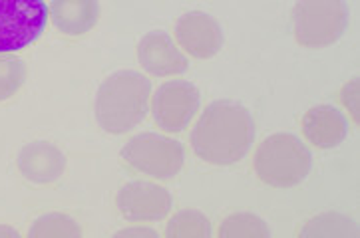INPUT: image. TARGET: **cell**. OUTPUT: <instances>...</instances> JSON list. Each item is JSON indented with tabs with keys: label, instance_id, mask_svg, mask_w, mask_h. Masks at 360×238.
<instances>
[{
	"label": "cell",
	"instance_id": "cell-2",
	"mask_svg": "<svg viewBox=\"0 0 360 238\" xmlns=\"http://www.w3.org/2000/svg\"><path fill=\"white\" fill-rule=\"evenodd\" d=\"M153 86L138 70H117L102 79L94 100V117L108 135H126L150 114Z\"/></svg>",
	"mask_w": 360,
	"mask_h": 238
},
{
	"label": "cell",
	"instance_id": "cell-5",
	"mask_svg": "<svg viewBox=\"0 0 360 238\" xmlns=\"http://www.w3.org/2000/svg\"><path fill=\"white\" fill-rule=\"evenodd\" d=\"M290 26L302 48H328L337 44L349 28L347 0H297L290 11Z\"/></svg>",
	"mask_w": 360,
	"mask_h": 238
},
{
	"label": "cell",
	"instance_id": "cell-8",
	"mask_svg": "<svg viewBox=\"0 0 360 238\" xmlns=\"http://www.w3.org/2000/svg\"><path fill=\"white\" fill-rule=\"evenodd\" d=\"M116 206L128 223H158L172 215L174 194L160 183L136 179L117 189Z\"/></svg>",
	"mask_w": 360,
	"mask_h": 238
},
{
	"label": "cell",
	"instance_id": "cell-9",
	"mask_svg": "<svg viewBox=\"0 0 360 238\" xmlns=\"http://www.w3.org/2000/svg\"><path fill=\"white\" fill-rule=\"evenodd\" d=\"M141 70L153 78H177L189 70V56L165 30H151L136 48Z\"/></svg>",
	"mask_w": 360,
	"mask_h": 238
},
{
	"label": "cell",
	"instance_id": "cell-7",
	"mask_svg": "<svg viewBox=\"0 0 360 238\" xmlns=\"http://www.w3.org/2000/svg\"><path fill=\"white\" fill-rule=\"evenodd\" d=\"M199 112L201 91L187 79H167L151 93V119L165 133H184Z\"/></svg>",
	"mask_w": 360,
	"mask_h": 238
},
{
	"label": "cell",
	"instance_id": "cell-15",
	"mask_svg": "<svg viewBox=\"0 0 360 238\" xmlns=\"http://www.w3.org/2000/svg\"><path fill=\"white\" fill-rule=\"evenodd\" d=\"M215 234L219 238H269L271 228L267 220L255 213L239 211V213L225 216L215 230Z\"/></svg>",
	"mask_w": 360,
	"mask_h": 238
},
{
	"label": "cell",
	"instance_id": "cell-20",
	"mask_svg": "<svg viewBox=\"0 0 360 238\" xmlns=\"http://www.w3.org/2000/svg\"><path fill=\"white\" fill-rule=\"evenodd\" d=\"M116 237H150V238H158L160 237V232L155 230V228L146 227L143 223H134L131 227L122 228V230H117Z\"/></svg>",
	"mask_w": 360,
	"mask_h": 238
},
{
	"label": "cell",
	"instance_id": "cell-12",
	"mask_svg": "<svg viewBox=\"0 0 360 238\" xmlns=\"http://www.w3.org/2000/svg\"><path fill=\"white\" fill-rule=\"evenodd\" d=\"M302 137L316 149H335L349 137V117L330 103L313 105L301 119Z\"/></svg>",
	"mask_w": 360,
	"mask_h": 238
},
{
	"label": "cell",
	"instance_id": "cell-19",
	"mask_svg": "<svg viewBox=\"0 0 360 238\" xmlns=\"http://www.w3.org/2000/svg\"><path fill=\"white\" fill-rule=\"evenodd\" d=\"M338 102L345 107V112L350 115L352 125H359V78L349 79L340 91H338Z\"/></svg>",
	"mask_w": 360,
	"mask_h": 238
},
{
	"label": "cell",
	"instance_id": "cell-11",
	"mask_svg": "<svg viewBox=\"0 0 360 238\" xmlns=\"http://www.w3.org/2000/svg\"><path fill=\"white\" fill-rule=\"evenodd\" d=\"M64 151L46 139H36L24 143L16 155V169L24 179L32 185H52L62 179L66 173Z\"/></svg>",
	"mask_w": 360,
	"mask_h": 238
},
{
	"label": "cell",
	"instance_id": "cell-3",
	"mask_svg": "<svg viewBox=\"0 0 360 238\" xmlns=\"http://www.w3.org/2000/svg\"><path fill=\"white\" fill-rule=\"evenodd\" d=\"M255 177L273 189H292L309 179L313 153L301 137L289 131L267 135L255 147Z\"/></svg>",
	"mask_w": 360,
	"mask_h": 238
},
{
	"label": "cell",
	"instance_id": "cell-14",
	"mask_svg": "<svg viewBox=\"0 0 360 238\" xmlns=\"http://www.w3.org/2000/svg\"><path fill=\"white\" fill-rule=\"evenodd\" d=\"M297 237L304 238H356L359 225L352 216L337 211H326L307 218L297 230Z\"/></svg>",
	"mask_w": 360,
	"mask_h": 238
},
{
	"label": "cell",
	"instance_id": "cell-13",
	"mask_svg": "<svg viewBox=\"0 0 360 238\" xmlns=\"http://www.w3.org/2000/svg\"><path fill=\"white\" fill-rule=\"evenodd\" d=\"M100 0H50L48 18L60 34L80 38L92 32L100 22Z\"/></svg>",
	"mask_w": 360,
	"mask_h": 238
},
{
	"label": "cell",
	"instance_id": "cell-10",
	"mask_svg": "<svg viewBox=\"0 0 360 238\" xmlns=\"http://www.w3.org/2000/svg\"><path fill=\"white\" fill-rule=\"evenodd\" d=\"M175 42L189 58L210 60L217 56L223 48V30L221 24L210 12L191 11L179 16L175 22Z\"/></svg>",
	"mask_w": 360,
	"mask_h": 238
},
{
	"label": "cell",
	"instance_id": "cell-1",
	"mask_svg": "<svg viewBox=\"0 0 360 238\" xmlns=\"http://www.w3.org/2000/svg\"><path fill=\"white\" fill-rule=\"evenodd\" d=\"M189 143L195 157L207 165L241 163L255 143V119L243 103L217 100L199 112Z\"/></svg>",
	"mask_w": 360,
	"mask_h": 238
},
{
	"label": "cell",
	"instance_id": "cell-16",
	"mask_svg": "<svg viewBox=\"0 0 360 238\" xmlns=\"http://www.w3.org/2000/svg\"><path fill=\"white\" fill-rule=\"evenodd\" d=\"M213 225L210 216L198 209H184L169 216L163 237L167 238H210Z\"/></svg>",
	"mask_w": 360,
	"mask_h": 238
},
{
	"label": "cell",
	"instance_id": "cell-6",
	"mask_svg": "<svg viewBox=\"0 0 360 238\" xmlns=\"http://www.w3.org/2000/svg\"><path fill=\"white\" fill-rule=\"evenodd\" d=\"M46 26L44 0H0V54H16L32 46Z\"/></svg>",
	"mask_w": 360,
	"mask_h": 238
},
{
	"label": "cell",
	"instance_id": "cell-17",
	"mask_svg": "<svg viewBox=\"0 0 360 238\" xmlns=\"http://www.w3.org/2000/svg\"><path fill=\"white\" fill-rule=\"evenodd\" d=\"M28 237L34 238H76L82 237L80 223L66 213H46L30 223Z\"/></svg>",
	"mask_w": 360,
	"mask_h": 238
},
{
	"label": "cell",
	"instance_id": "cell-21",
	"mask_svg": "<svg viewBox=\"0 0 360 238\" xmlns=\"http://www.w3.org/2000/svg\"><path fill=\"white\" fill-rule=\"evenodd\" d=\"M0 237H20V232L16 228L8 227V225H0Z\"/></svg>",
	"mask_w": 360,
	"mask_h": 238
},
{
	"label": "cell",
	"instance_id": "cell-4",
	"mask_svg": "<svg viewBox=\"0 0 360 238\" xmlns=\"http://www.w3.org/2000/svg\"><path fill=\"white\" fill-rule=\"evenodd\" d=\"M120 159L138 175L153 181H172L186 167V147L175 137L143 131L124 143Z\"/></svg>",
	"mask_w": 360,
	"mask_h": 238
},
{
	"label": "cell",
	"instance_id": "cell-18",
	"mask_svg": "<svg viewBox=\"0 0 360 238\" xmlns=\"http://www.w3.org/2000/svg\"><path fill=\"white\" fill-rule=\"evenodd\" d=\"M28 70L22 58L0 54V103L14 98L26 81Z\"/></svg>",
	"mask_w": 360,
	"mask_h": 238
}]
</instances>
